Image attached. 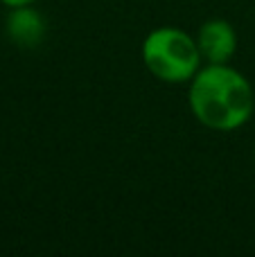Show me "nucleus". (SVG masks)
Returning <instances> with one entry per match:
<instances>
[{
	"label": "nucleus",
	"mask_w": 255,
	"mask_h": 257,
	"mask_svg": "<svg viewBox=\"0 0 255 257\" xmlns=\"http://www.w3.org/2000/svg\"><path fill=\"white\" fill-rule=\"evenodd\" d=\"M188 106L210 131H237L253 117V86L230 63H206L188 81Z\"/></svg>",
	"instance_id": "1"
},
{
	"label": "nucleus",
	"mask_w": 255,
	"mask_h": 257,
	"mask_svg": "<svg viewBox=\"0 0 255 257\" xmlns=\"http://www.w3.org/2000/svg\"><path fill=\"white\" fill-rule=\"evenodd\" d=\"M143 63L163 84H188L203 66L197 39L181 27L163 25L143 41Z\"/></svg>",
	"instance_id": "2"
},
{
	"label": "nucleus",
	"mask_w": 255,
	"mask_h": 257,
	"mask_svg": "<svg viewBox=\"0 0 255 257\" xmlns=\"http://www.w3.org/2000/svg\"><path fill=\"white\" fill-rule=\"evenodd\" d=\"M203 63H230L237 52V32L226 18H208L194 34Z\"/></svg>",
	"instance_id": "3"
},
{
	"label": "nucleus",
	"mask_w": 255,
	"mask_h": 257,
	"mask_svg": "<svg viewBox=\"0 0 255 257\" xmlns=\"http://www.w3.org/2000/svg\"><path fill=\"white\" fill-rule=\"evenodd\" d=\"M45 30H48V25H45L43 14L36 12L32 5L9 9L5 32H7L9 41L14 45H18V48H36L45 39Z\"/></svg>",
	"instance_id": "4"
},
{
	"label": "nucleus",
	"mask_w": 255,
	"mask_h": 257,
	"mask_svg": "<svg viewBox=\"0 0 255 257\" xmlns=\"http://www.w3.org/2000/svg\"><path fill=\"white\" fill-rule=\"evenodd\" d=\"M0 3L7 9H12V7H23V5H34L36 0H0Z\"/></svg>",
	"instance_id": "5"
},
{
	"label": "nucleus",
	"mask_w": 255,
	"mask_h": 257,
	"mask_svg": "<svg viewBox=\"0 0 255 257\" xmlns=\"http://www.w3.org/2000/svg\"><path fill=\"white\" fill-rule=\"evenodd\" d=\"M253 158H255V154H253Z\"/></svg>",
	"instance_id": "6"
}]
</instances>
